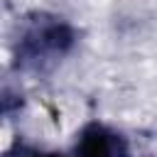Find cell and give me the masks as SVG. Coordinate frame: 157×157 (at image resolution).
I'll use <instances>...</instances> for the list:
<instances>
[{
    "label": "cell",
    "mask_w": 157,
    "mask_h": 157,
    "mask_svg": "<svg viewBox=\"0 0 157 157\" xmlns=\"http://www.w3.org/2000/svg\"><path fill=\"white\" fill-rule=\"evenodd\" d=\"M78 42L76 27L54 12H29L20 20L17 37L12 42V64L25 74L52 71Z\"/></svg>",
    "instance_id": "obj_1"
},
{
    "label": "cell",
    "mask_w": 157,
    "mask_h": 157,
    "mask_svg": "<svg viewBox=\"0 0 157 157\" xmlns=\"http://www.w3.org/2000/svg\"><path fill=\"white\" fill-rule=\"evenodd\" d=\"M5 157H71V155H61V152H52V150H39V147H32V145H22V142H15Z\"/></svg>",
    "instance_id": "obj_3"
},
{
    "label": "cell",
    "mask_w": 157,
    "mask_h": 157,
    "mask_svg": "<svg viewBox=\"0 0 157 157\" xmlns=\"http://www.w3.org/2000/svg\"><path fill=\"white\" fill-rule=\"evenodd\" d=\"M71 157H130V142L120 130L93 120L78 130Z\"/></svg>",
    "instance_id": "obj_2"
}]
</instances>
